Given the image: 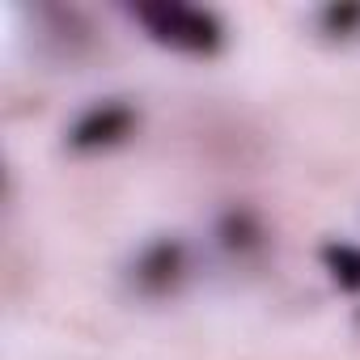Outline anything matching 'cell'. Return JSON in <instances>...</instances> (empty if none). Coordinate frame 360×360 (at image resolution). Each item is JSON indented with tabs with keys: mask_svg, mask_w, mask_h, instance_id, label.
<instances>
[{
	"mask_svg": "<svg viewBox=\"0 0 360 360\" xmlns=\"http://www.w3.org/2000/svg\"><path fill=\"white\" fill-rule=\"evenodd\" d=\"M136 127H140V110L127 98H98L72 115V123L64 127V144L81 157H94V153H110L127 144Z\"/></svg>",
	"mask_w": 360,
	"mask_h": 360,
	"instance_id": "2",
	"label": "cell"
},
{
	"mask_svg": "<svg viewBox=\"0 0 360 360\" xmlns=\"http://www.w3.org/2000/svg\"><path fill=\"white\" fill-rule=\"evenodd\" d=\"M318 263L339 292H360V246L356 242H339V238L326 242L318 250Z\"/></svg>",
	"mask_w": 360,
	"mask_h": 360,
	"instance_id": "4",
	"label": "cell"
},
{
	"mask_svg": "<svg viewBox=\"0 0 360 360\" xmlns=\"http://www.w3.org/2000/svg\"><path fill=\"white\" fill-rule=\"evenodd\" d=\"M131 22L157 47H165L174 56H191V60H212L229 43L221 13H212L204 5H187V0H148V5H136Z\"/></svg>",
	"mask_w": 360,
	"mask_h": 360,
	"instance_id": "1",
	"label": "cell"
},
{
	"mask_svg": "<svg viewBox=\"0 0 360 360\" xmlns=\"http://www.w3.org/2000/svg\"><path fill=\"white\" fill-rule=\"evenodd\" d=\"M356 322H360V318H356Z\"/></svg>",
	"mask_w": 360,
	"mask_h": 360,
	"instance_id": "6",
	"label": "cell"
},
{
	"mask_svg": "<svg viewBox=\"0 0 360 360\" xmlns=\"http://www.w3.org/2000/svg\"><path fill=\"white\" fill-rule=\"evenodd\" d=\"M314 26L330 43H352V39H360V5H347V0L343 5H326V9H318Z\"/></svg>",
	"mask_w": 360,
	"mask_h": 360,
	"instance_id": "5",
	"label": "cell"
},
{
	"mask_svg": "<svg viewBox=\"0 0 360 360\" xmlns=\"http://www.w3.org/2000/svg\"><path fill=\"white\" fill-rule=\"evenodd\" d=\"M187 267H191L187 242H178V238H157V242H148V246L136 255V263H131V284H136L144 297H165V292H174L178 284L187 280Z\"/></svg>",
	"mask_w": 360,
	"mask_h": 360,
	"instance_id": "3",
	"label": "cell"
}]
</instances>
